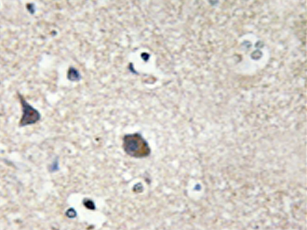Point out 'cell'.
Wrapping results in <instances>:
<instances>
[{"mask_svg":"<svg viewBox=\"0 0 307 230\" xmlns=\"http://www.w3.org/2000/svg\"><path fill=\"white\" fill-rule=\"evenodd\" d=\"M67 78L71 82H79L81 79V75L77 70L71 67L68 71Z\"/></svg>","mask_w":307,"mask_h":230,"instance_id":"7a4b0ae2","label":"cell"},{"mask_svg":"<svg viewBox=\"0 0 307 230\" xmlns=\"http://www.w3.org/2000/svg\"><path fill=\"white\" fill-rule=\"evenodd\" d=\"M18 97L23 109L22 117L19 122V126L24 127L38 122L41 119L39 111L29 104L20 94L18 95Z\"/></svg>","mask_w":307,"mask_h":230,"instance_id":"6da1fadb","label":"cell"},{"mask_svg":"<svg viewBox=\"0 0 307 230\" xmlns=\"http://www.w3.org/2000/svg\"><path fill=\"white\" fill-rule=\"evenodd\" d=\"M66 215L68 218H74L77 216V213L73 208H69L66 212Z\"/></svg>","mask_w":307,"mask_h":230,"instance_id":"277c9868","label":"cell"},{"mask_svg":"<svg viewBox=\"0 0 307 230\" xmlns=\"http://www.w3.org/2000/svg\"><path fill=\"white\" fill-rule=\"evenodd\" d=\"M83 206L87 209L91 210H94L95 209V204L92 200L88 198H85L83 200Z\"/></svg>","mask_w":307,"mask_h":230,"instance_id":"3957f363","label":"cell"},{"mask_svg":"<svg viewBox=\"0 0 307 230\" xmlns=\"http://www.w3.org/2000/svg\"><path fill=\"white\" fill-rule=\"evenodd\" d=\"M26 7L27 10H28L29 12H30V13L32 14L35 13V6L33 3H29L27 4Z\"/></svg>","mask_w":307,"mask_h":230,"instance_id":"5b68a950","label":"cell"}]
</instances>
